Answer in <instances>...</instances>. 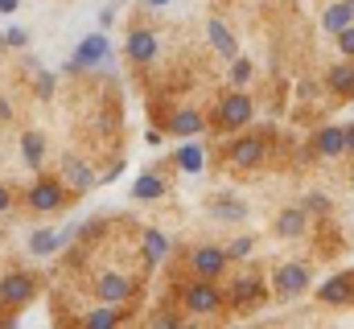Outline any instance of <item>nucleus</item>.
Masks as SVG:
<instances>
[{
    "label": "nucleus",
    "mask_w": 354,
    "mask_h": 329,
    "mask_svg": "<svg viewBox=\"0 0 354 329\" xmlns=\"http://www.w3.org/2000/svg\"><path fill=\"white\" fill-rule=\"evenodd\" d=\"M111 58V41H107V33H91L79 41V50H75V58L66 62V70L75 75V70H91V66H103Z\"/></svg>",
    "instance_id": "nucleus-1"
},
{
    "label": "nucleus",
    "mask_w": 354,
    "mask_h": 329,
    "mask_svg": "<svg viewBox=\"0 0 354 329\" xmlns=\"http://www.w3.org/2000/svg\"><path fill=\"white\" fill-rule=\"evenodd\" d=\"M181 305H185L194 317H210V313H218V309H223V292H218L210 280H202V284L181 288Z\"/></svg>",
    "instance_id": "nucleus-2"
},
{
    "label": "nucleus",
    "mask_w": 354,
    "mask_h": 329,
    "mask_svg": "<svg viewBox=\"0 0 354 329\" xmlns=\"http://www.w3.org/2000/svg\"><path fill=\"white\" fill-rule=\"evenodd\" d=\"M272 288H276L280 297H301V292L309 288V267H305V263H280L276 276H272Z\"/></svg>",
    "instance_id": "nucleus-3"
},
{
    "label": "nucleus",
    "mask_w": 354,
    "mask_h": 329,
    "mask_svg": "<svg viewBox=\"0 0 354 329\" xmlns=\"http://www.w3.org/2000/svg\"><path fill=\"white\" fill-rule=\"evenodd\" d=\"M132 276H120V272H103L99 280H95V292L107 301V305H124L128 297H132Z\"/></svg>",
    "instance_id": "nucleus-4"
},
{
    "label": "nucleus",
    "mask_w": 354,
    "mask_h": 329,
    "mask_svg": "<svg viewBox=\"0 0 354 329\" xmlns=\"http://www.w3.org/2000/svg\"><path fill=\"white\" fill-rule=\"evenodd\" d=\"M218 120H223V128H243V124H252V99H248L243 91L227 95L223 107H218Z\"/></svg>",
    "instance_id": "nucleus-5"
},
{
    "label": "nucleus",
    "mask_w": 354,
    "mask_h": 329,
    "mask_svg": "<svg viewBox=\"0 0 354 329\" xmlns=\"http://www.w3.org/2000/svg\"><path fill=\"white\" fill-rule=\"evenodd\" d=\"M29 297H33V276L8 272V276L0 280V301H4V305H29Z\"/></svg>",
    "instance_id": "nucleus-6"
},
{
    "label": "nucleus",
    "mask_w": 354,
    "mask_h": 329,
    "mask_svg": "<svg viewBox=\"0 0 354 329\" xmlns=\"http://www.w3.org/2000/svg\"><path fill=\"white\" fill-rule=\"evenodd\" d=\"M189 259H194V272H198V276L214 280V276H218V272L227 267V259H231V255H227L223 247H198V251H194Z\"/></svg>",
    "instance_id": "nucleus-7"
},
{
    "label": "nucleus",
    "mask_w": 354,
    "mask_h": 329,
    "mask_svg": "<svg viewBox=\"0 0 354 329\" xmlns=\"http://www.w3.org/2000/svg\"><path fill=\"white\" fill-rule=\"evenodd\" d=\"M264 140L260 136H243V140H235L231 144V161L239 164V169H256V164L264 161Z\"/></svg>",
    "instance_id": "nucleus-8"
},
{
    "label": "nucleus",
    "mask_w": 354,
    "mask_h": 329,
    "mask_svg": "<svg viewBox=\"0 0 354 329\" xmlns=\"http://www.w3.org/2000/svg\"><path fill=\"white\" fill-rule=\"evenodd\" d=\"M29 206L41 210V214L58 210V206H62V185H58V181H37V185L29 189Z\"/></svg>",
    "instance_id": "nucleus-9"
},
{
    "label": "nucleus",
    "mask_w": 354,
    "mask_h": 329,
    "mask_svg": "<svg viewBox=\"0 0 354 329\" xmlns=\"http://www.w3.org/2000/svg\"><path fill=\"white\" fill-rule=\"evenodd\" d=\"M157 50H161V46H157V37H153L149 29H132V33H128V58H132V62H153Z\"/></svg>",
    "instance_id": "nucleus-10"
},
{
    "label": "nucleus",
    "mask_w": 354,
    "mask_h": 329,
    "mask_svg": "<svg viewBox=\"0 0 354 329\" xmlns=\"http://www.w3.org/2000/svg\"><path fill=\"white\" fill-rule=\"evenodd\" d=\"M317 153H322V157H342V153H346V128H338V124L322 128V132H317Z\"/></svg>",
    "instance_id": "nucleus-11"
},
{
    "label": "nucleus",
    "mask_w": 354,
    "mask_h": 329,
    "mask_svg": "<svg viewBox=\"0 0 354 329\" xmlns=\"http://www.w3.org/2000/svg\"><path fill=\"white\" fill-rule=\"evenodd\" d=\"M140 251H145V263H149V267H157V263L169 255V235H161L157 227H149V231H145V243H140Z\"/></svg>",
    "instance_id": "nucleus-12"
},
{
    "label": "nucleus",
    "mask_w": 354,
    "mask_h": 329,
    "mask_svg": "<svg viewBox=\"0 0 354 329\" xmlns=\"http://www.w3.org/2000/svg\"><path fill=\"white\" fill-rule=\"evenodd\" d=\"M317 297H322L326 305H346V301L354 297V280H351V276H334V280H326V284H322V292H317Z\"/></svg>",
    "instance_id": "nucleus-13"
},
{
    "label": "nucleus",
    "mask_w": 354,
    "mask_h": 329,
    "mask_svg": "<svg viewBox=\"0 0 354 329\" xmlns=\"http://www.w3.org/2000/svg\"><path fill=\"white\" fill-rule=\"evenodd\" d=\"M351 21H354V8L346 4V0H342V4H330V8L322 12V29H326V33H334V37H338Z\"/></svg>",
    "instance_id": "nucleus-14"
},
{
    "label": "nucleus",
    "mask_w": 354,
    "mask_h": 329,
    "mask_svg": "<svg viewBox=\"0 0 354 329\" xmlns=\"http://www.w3.org/2000/svg\"><path fill=\"white\" fill-rule=\"evenodd\" d=\"M62 177H66L75 189H91V185H95V173H91L79 157H62Z\"/></svg>",
    "instance_id": "nucleus-15"
},
{
    "label": "nucleus",
    "mask_w": 354,
    "mask_h": 329,
    "mask_svg": "<svg viewBox=\"0 0 354 329\" xmlns=\"http://www.w3.org/2000/svg\"><path fill=\"white\" fill-rule=\"evenodd\" d=\"M132 194H136L140 202H153V198H161V194H169V185H165V177H157V173H145V177H136V185H132Z\"/></svg>",
    "instance_id": "nucleus-16"
},
{
    "label": "nucleus",
    "mask_w": 354,
    "mask_h": 329,
    "mask_svg": "<svg viewBox=\"0 0 354 329\" xmlns=\"http://www.w3.org/2000/svg\"><path fill=\"white\" fill-rule=\"evenodd\" d=\"M276 235H284V239H297V235H305V210H301V206L284 210V214L276 218Z\"/></svg>",
    "instance_id": "nucleus-17"
},
{
    "label": "nucleus",
    "mask_w": 354,
    "mask_h": 329,
    "mask_svg": "<svg viewBox=\"0 0 354 329\" xmlns=\"http://www.w3.org/2000/svg\"><path fill=\"white\" fill-rule=\"evenodd\" d=\"M206 33H210V46H214L223 58H231V62H235V37L227 33V25H223V21H210V25H206Z\"/></svg>",
    "instance_id": "nucleus-18"
},
{
    "label": "nucleus",
    "mask_w": 354,
    "mask_h": 329,
    "mask_svg": "<svg viewBox=\"0 0 354 329\" xmlns=\"http://www.w3.org/2000/svg\"><path fill=\"white\" fill-rule=\"evenodd\" d=\"M210 214H214V218H227V223H243V218H248V206L235 202V198H214V202H210Z\"/></svg>",
    "instance_id": "nucleus-19"
},
{
    "label": "nucleus",
    "mask_w": 354,
    "mask_h": 329,
    "mask_svg": "<svg viewBox=\"0 0 354 329\" xmlns=\"http://www.w3.org/2000/svg\"><path fill=\"white\" fill-rule=\"evenodd\" d=\"M54 251H62V243H58V231H33V235H29V255L46 259V255H54Z\"/></svg>",
    "instance_id": "nucleus-20"
},
{
    "label": "nucleus",
    "mask_w": 354,
    "mask_h": 329,
    "mask_svg": "<svg viewBox=\"0 0 354 329\" xmlns=\"http://www.w3.org/2000/svg\"><path fill=\"white\" fill-rule=\"evenodd\" d=\"M202 128H206V120L198 111H177L174 120H169V132H177V136H198Z\"/></svg>",
    "instance_id": "nucleus-21"
},
{
    "label": "nucleus",
    "mask_w": 354,
    "mask_h": 329,
    "mask_svg": "<svg viewBox=\"0 0 354 329\" xmlns=\"http://www.w3.org/2000/svg\"><path fill=\"white\" fill-rule=\"evenodd\" d=\"M21 157H25V164H29V169H37V164H41V157H46V140H41L37 132H25V136H21Z\"/></svg>",
    "instance_id": "nucleus-22"
},
{
    "label": "nucleus",
    "mask_w": 354,
    "mask_h": 329,
    "mask_svg": "<svg viewBox=\"0 0 354 329\" xmlns=\"http://www.w3.org/2000/svg\"><path fill=\"white\" fill-rule=\"evenodd\" d=\"M260 292H264V284H260L256 276H243V280H235V288H231V301H235V305H252Z\"/></svg>",
    "instance_id": "nucleus-23"
},
{
    "label": "nucleus",
    "mask_w": 354,
    "mask_h": 329,
    "mask_svg": "<svg viewBox=\"0 0 354 329\" xmlns=\"http://www.w3.org/2000/svg\"><path fill=\"white\" fill-rule=\"evenodd\" d=\"M326 82H330V91H338V95H354V66L351 62H338Z\"/></svg>",
    "instance_id": "nucleus-24"
},
{
    "label": "nucleus",
    "mask_w": 354,
    "mask_h": 329,
    "mask_svg": "<svg viewBox=\"0 0 354 329\" xmlns=\"http://www.w3.org/2000/svg\"><path fill=\"white\" fill-rule=\"evenodd\" d=\"M202 164H206V153H202L198 144H185V149L177 153V169H181V173H202Z\"/></svg>",
    "instance_id": "nucleus-25"
},
{
    "label": "nucleus",
    "mask_w": 354,
    "mask_h": 329,
    "mask_svg": "<svg viewBox=\"0 0 354 329\" xmlns=\"http://www.w3.org/2000/svg\"><path fill=\"white\" fill-rule=\"evenodd\" d=\"M115 321H120V313H115V309H95V313L87 317L91 329H111Z\"/></svg>",
    "instance_id": "nucleus-26"
},
{
    "label": "nucleus",
    "mask_w": 354,
    "mask_h": 329,
    "mask_svg": "<svg viewBox=\"0 0 354 329\" xmlns=\"http://www.w3.org/2000/svg\"><path fill=\"white\" fill-rule=\"evenodd\" d=\"M248 79H252V62H248V58H235V66H231V82L243 86Z\"/></svg>",
    "instance_id": "nucleus-27"
},
{
    "label": "nucleus",
    "mask_w": 354,
    "mask_h": 329,
    "mask_svg": "<svg viewBox=\"0 0 354 329\" xmlns=\"http://www.w3.org/2000/svg\"><path fill=\"white\" fill-rule=\"evenodd\" d=\"M4 41H8L12 50H25V46H29V29H21V25H12V29L4 33Z\"/></svg>",
    "instance_id": "nucleus-28"
},
{
    "label": "nucleus",
    "mask_w": 354,
    "mask_h": 329,
    "mask_svg": "<svg viewBox=\"0 0 354 329\" xmlns=\"http://www.w3.org/2000/svg\"><path fill=\"white\" fill-rule=\"evenodd\" d=\"M338 50H342L346 58H354V21L342 29V33H338Z\"/></svg>",
    "instance_id": "nucleus-29"
},
{
    "label": "nucleus",
    "mask_w": 354,
    "mask_h": 329,
    "mask_svg": "<svg viewBox=\"0 0 354 329\" xmlns=\"http://www.w3.org/2000/svg\"><path fill=\"white\" fill-rule=\"evenodd\" d=\"M37 95H41V99L54 95V75H50V70H37Z\"/></svg>",
    "instance_id": "nucleus-30"
},
{
    "label": "nucleus",
    "mask_w": 354,
    "mask_h": 329,
    "mask_svg": "<svg viewBox=\"0 0 354 329\" xmlns=\"http://www.w3.org/2000/svg\"><path fill=\"white\" fill-rule=\"evenodd\" d=\"M227 255H231V259H243V255H252V239H248V235H243V239H235V243L227 247Z\"/></svg>",
    "instance_id": "nucleus-31"
},
{
    "label": "nucleus",
    "mask_w": 354,
    "mask_h": 329,
    "mask_svg": "<svg viewBox=\"0 0 354 329\" xmlns=\"http://www.w3.org/2000/svg\"><path fill=\"white\" fill-rule=\"evenodd\" d=\"M305 210H317V214H322V210H330V202H326L322 194H309V202H305Z\"/></svg>",
    "instance_id": "nucleus-32"
},
{
    "label": "nucleus",
    "mask_w": 354,
    "mask_h": 329,
    "mask_svg": "<svg viewBox=\"0 0 354 329\" xmlns=\"http://www.w3.org/2000/svg\"><path fill=\"white\" fill-rule=\"evenodd\" d=\"M157 326H161V329H177V313H161V317H157Z\"/></svg>",
    "instance_id": "nucleus-33"
},
{
    "label": "nucleus",
    "mask_w": 354,
    "mask_h": 329,
    "mask_svg": "<svg viewBox=\"0 0 354 329\" xmlns=\"http://www.w3.org/2000/svg\"><path fill=\"white\" fill-rule=\"evenodd\" d=\"M17 4L21 0H0V12H17Z\"/></svg>",
    "instance_id": "nucleus-34"
},
{
    "label": "nucleus",
    "mask_w": 354,
    "mask_h": 329,
    "mask_svg": "<svg viewBox=\"0 0 354 329\" xmlns=\"http://www.w3.org/2000/svg\"><path fill=\"white\" fill-rule=\"evenodd\" d=\"M8 115H12V107H8V99L0 95V120H8Z\"/></svg>",
    "instance_id": "nucleus-35"
},
{
    "label": "nucleus",
    "mask_w": 354,
    "mask_h": 329,
    "mask_svg": "<svg viewBox=\"0 0 354 329\" xmlns=\"http://www.w3.org/2000/svg\"><path fill=\"white\" fill-rule=\"evenodd\" d=\"M346 153H354V124H346Z\"/></svg>",
    "instance_id": "nucleus-36"
},
{
    "label": "nucleus",
    "mask_w": 354,
    "mask_h": 329,
    "mask_svg": "<svg viewBox=\"0 0 354 329\" xmlns=\"http://www.w3.org/2000/svg\"><path fill=\"white\" fill-rule=\"evenodd\" d=\"M0 210H8V189L0 185Z\"/></svg>",
    "instance_id": "nucleus-37"
},
{
    "label": "nucleus",
    "mask_w": 354,
    "mask_h": 329,
    "mask_svg": "<svg viewBox=\"0 0 354 329\" xmlns=\"http://www.w3.org/2000/svg\"><path fill=\"white\" fill-rule=\"evenodd\" d=\"M149 4H153V8H161V4H169V0H149Z\"/></svg>",
    "instance_id": "nucleus-38"
},
{
    "label": "nucleus",
    "mask_w": 354,
    "mask_h": 329,
    "mask_svg": "<svg viewBox=\"0 0 354 329\" xmlns=\"http://www.w3.org/2000/svg\"><path fill=\"white\" fill-rule=\"evenodd\" d=\"M346 4H351V8H354V0H346Z\"/></svg>",
    "instance_id": "nucleus-39"
}]
</instances>
